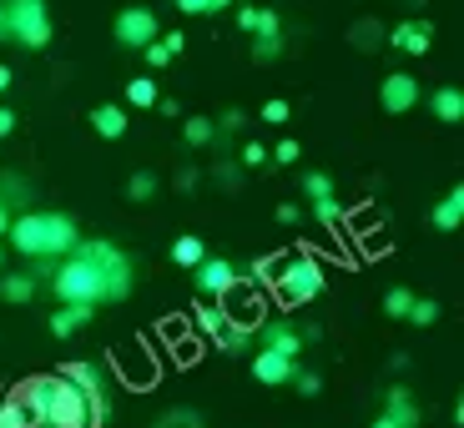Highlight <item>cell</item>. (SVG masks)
<instances>
[{
    "mask_svg": "<svg viewBox=\"0 0 464 428\" xmlns=\"http://www.w3.org/2000/svg\"><path fill=\"white\" fill-rule=\"evenodd\" d=\"M15 394L31 414V428H96L86 398L61 373H35V378L15 383Z\"/></svg>",
    "mask_w": 464,
    "mask_h": 428,
    "instance_id": "1",
    "label": "cell"
},
{
    "mask_svg": "<svg viewBox=\"0 0 464 428\" xmlns=\"http://www.w3.org/2000/svg\"><path fill=\"white\" fill-rule=\"evenodd\" d=\"M5 243L25 257H66L82 243V227H76L66 212H21V217H11V227H5Z\"/></svg>",
    "mask_w": 464,
    "mask_h": 428,
    "instance_id": "2",
    "label": "cell"
},
{
    "mask_svg": "<svg viewBox=\"0 0 464 428\" xmlns=\"http://www.w3.org/2000/svg\"><path fill=\"white\" fill-rule=\"evenodd\" d=\"M0 41L25 51H46L51 46V11L46 0H5L0 5Z\"/></svg>",
    "mask_w": 464,
    "mask_h": 428,
    "instance_id": "3",
    "label": "cell"
},
{
    "mask_svg": "<svg viewBox=\"0 0 464 428\" xmlns=\"http://www.w3.org/2000/svg\"><path fill=\"white\" fill-rule=\"evenodd\" d=\"M76 252H86L96 262V272H102V302H127L131 298V278H137V267H131V257L121 252L116 243L96 237V243H76Z\"/></svg>",
    "mask_w": 464,
    "mask_h": 428,
    "instance_id": "4",
    "label": "cell"
},
{
    "mask_svg": "<svg viewBox=\"0 0 464 428\" xmlns=\"http://www.w3.org/2000/svg\"><path fill=\"white\" fill-rule=\"evenodd\" d=\"M51 292L61 302H92V308H102V272H96V262L86 252H66L56 262V272H51Z\"/></svg>",
    "mask_w": 464,
    "mask_h": 428,
    "instance_id": "5",
    "label": "cell"
},
{
    "mask_svg": "<svg viewBox=\"0 0 464 428\" xmlns=\"http://www.w3.org/2000/svg\"><path fill=\"white\" fill-rule=\"evenodd\" d=\"M273 288L283 292V302H314L318 292L328 288L324 278V262L318 257H293V262H278V278H273Z\"/></svg>",
    "mask_w": 464,
    "mask_h": 428,
    "instance_id": "6",
    "label": "cell"
},
{
    "mask_svg": "<svg viewBox=\"0 0 464 428\" xmlns=\"http://www.w3.org/2000/svg\"><path fill=\"white\" fill-rule=\"evenodd\" d=\"M61 378H66L71 388L86 398V408H92V423L102 428L106 414H111V404H106V378H102V368H96V363H86V358H71L66 368H61Z\"/></svg>",
    "mask_w": 464,
    "mask_h": 428,
    "instance_id": "7",
    "label": "cell"
},
{
    "mask_svg": "<svg viewBox=\"0 0 464 428\" xmlns=\"http://www.w3.org/2000/svg\"><path fill=\"white\" fill-rule=\"evenodd\" d=\"M162 35V25H157V15L147 11V5H127V11L116 15V41L127 51H141L147 41H157Z\"/></svg>",
    "mask_w": 464,
    "mask_h": 428,
    "instance_id": "8",
    "label": "cell"
},
{
    "mask_svg": "<svg viewBox=\"0 0 464 428\" xmlns=\"http://www.w3.org/2000/svg\"><path fill=\"white\" fill-rule=\"evenodd\" d=\"M192 272H198V292H202V298H222V302H227L232 288H237V267H232L227 257H202Z\"/></svg>",
    "mask_w": 464,
    "mask_h": 428,
    "instance_id": "9",
    "label": "cell"
},
{
    "mask_svg": "<svg viewBox=\"0 0 464 428\" xmlns=\"http://www.w3.org/2000/svg\"><path fill=\"white\" fill-rule=\"evenodd\" d=\"M379 106L389 116L414 111V106H419V76H409V71H389V76H383V86H379Z\"/></svg>",
    "mask_w": 464,
    "mask_h": 428,
    "instance_id": "10",
    "label": "cell"
},
{
    "mask_svg": "<svg viewBox=\"0 0 464 428\" xmlns=\"http://www.w3.org/2000/svg\"><path fill=\"white\" fill-rule=\"evenodd\" d=\"M247 368H253L257 383H267V388H283V383L293 378V368H298V358H288V353H273V347H257Z\"/></svg>",
    "mask_w": 464,
    "mask_h": 428,
    "instance_id": "11",
    "label": "cell"
},
{
    "mask_svg": "<svg viewBox=\"0 0 464 428\" xmlns=\"http://www.w3.org/2000/svg\"><path fill=\"white\" fill-rule=\"evenodd\" d=\"M389 46L409 51V56H430L434 25H430V21H404V25H394V31H389Z\"/></svg>",
    "mask_w": 464,
    "mask_h": 428,
    "instance_id": "12",
    "label": "cell"
},
{
    "mask_svg": "<svg viewBox=\"0 0 464 428\" xmlns=\"http://www.w3.org/2000/svg\"><path fill=\"white\" fill-rule=\"evenodd\" d=\"M92 318H96L92 302H61L56 313H51V333H56V338H71V333H82Z\"/></svg>",
    "mask_w": 464,
    "mask_h": 428,
    "instance_id": "13",
    "label": "cell"
},
{
    "mask_svg": "<svg viewBox=\"0 0 464 428\" xmlns=\"http://www.w3.org/2000/svg\"><path fill=\"white\" fill-rule=\"evenodd\" d=\"M430 116H434V121H444V127L464 121V96H459V86H444V91H434V96H430Z\"/></svg>",
    "mask_w": 464,
    "mask_h": 428,
    "instance_id": "14",
    "label": "cell"
},
{
    "mask_svg": "<svg viewBox=\"0 0 464 428\" xmlns=\"http://www.w3.org/2000/svg\"><path fill=\"white\" fill-rule=\"evenodd\" d=\"M430 222H434L440 232H454V227H459V222H464V186H450V192H444V202L430 212Z\"/></svg>",
    "mask_w": 464,
    "mask_h": 428,
    "instance_id": "15",
    "label": "cell"
},
{
    "mask_svg": "<svg viewBox=\"0 0 464 428\" xmlns=\"http://www.w3.org/2000/svg\"><path fill=\"white\" fill-rule=\"evenodd\" d=\"M263 347H273V353H288V358H298V353H303V333H293L288 323H263Z\"/></svg>",
    "mask_w": 464,
    "mask_h": 428,
    "instance_id": "16",
    "label": "cell"
},
{
    "mask_svg": "<svg viewBox=\"0 0 464 428\" xmlns=\"http://www.w3.org/2000/svg\"><path fill=\"white\" fill-rule=\"evenodd\" d=\"M92 131H96V137H106V141L127 137V111H121V106H96V111H92Z\"/></svg>",
    "mask_w": 464,
    "mask_h": 428,
    "instance_id": "17",
    "label": "cell"
},
{
    "mask_svg": "<svg viewBox=\"0 0 464 428\" xmlns=\"http://www.w3.org/2000/svg\"><path fill=\"white\" fill-rule=\"evenodd\" d=\"M389 423L394 428H419V408H414V398H409V388H389Z\"/></svg>",
    "mask_w": 464,
    "mask_h": 428,
    "instance_id": "18",
    "label": "cell"
},
{
    "mask_svg": "<svg viewBox=\"0 0 464 428\" xmlns=\"http://www.w3.org/2000/svg\"><path fill=\"white\" fill-rule=\"evenodd\" d=\"M182 141H187V147H212V141H218V121H212V116H187V121H182Z\"/></svg>",
    "mask_w": 464,
    "mask_h": 428,
    "instance_id": "19",
    "label": "cell"
},
{
    "mask_svg": "<svg viewBox=\"0 0 464 428\" xmlns=\"http://www.w3.org/2000/svg\"><path fill=\"white\" fill-rule=\"evenodd\" d=\"M202 257H208V243H202V237H192V232H182V237L172 243V262L177 267H198Z\"/></svg>",
    "mask_w": 464,
    "mask_h": 428,
    "instance_id": "20",
    "label": "cell"
},
{
    "mask_svg": "<svg viewBox=\"0 0 464 428\" xmlns=\"http://www.w3.org/2000/svg\"><path fill=\"white\" fill-rule=\"evenodd\" d=\"M0 428H31V414H25V404H21L15 388L0 398Z\"/></svg>",
    "mask_w": 464,
    "mask_h": 428,
    "instance_id": "21",
    "label": "cell"
},
{
    "mask_svg": "<svg viewBox=\"0 0 464 428\" xmlns=\"http://www.w3.org/2000/svg\"><path fill=\"white\" fill-rule=\"evenodd\" d=\"M222 323H227V302H222V298H208V302L198 308V333H208V338H212Z\"/></svg>",
    "mask_w": 464,
    "mask_h": 428,
    "instance_id": "22",
    "label": "cell"
},
{
    "mask_svg": "<svg viewBox=\"0 0 464 428\" xmlns=\"http://www.w3.org/2000/svg\"><path fill=\"white\" fill-rule=\"evenodd\" d=\"M0 298H5V302H31L35 298V278H25V272L0 278Z\"/></svg>",
    "mask_w": 464,
    "mask_h": 428,
    "instance_id": "23",
    "label": "cell"
},
{
    "mask_svg": "<svg viewBox=\"0 0 464 428\" xmlns=\"http://www.w3.org/2000/svg\"><path fill=\"white\" fill-rule=\"evenodd\" d=\"M404 323H414V328H434V323H440V302H424V298H414V302H409V313H404Z\"/></svg>",
    "mask_w": 464,
    "mask_h": 428,
    "instance_id": "24",
    "label": "cell"
},
{
    "mask_svg": "<svg viewBox=\"0 0 464 428\" xmlns=\"http://www.w3.org/2000/svg\"><path fill=\"white\" fill-rule=\"evenodd\" d=\"M127 197L131 202H151V197H157V176H151V172H131L127 176Z\"/></svg>",
    "mask_w": 464,
    "mask_h": 428,
    "instance_id": "25",
    "label": "cell"
},
{
    "mask_svg": "<svg viewBox=\"0 0 464 428\" xmlns=\"http://www.w3.org/2000/svg\"><path fill=\"white\" fill-rule=\"evenodd\" d=\"M127 101H131V106H157V81H151V76L127 81Z\"/></svg>",
    "mask_w": 464,
    "mask_h": 428,
    "instance_id": "26",
    "label": "cell"
},
{
    "mask_svg": "<svg viewBox=\"0 0 464 428\" xmlns=\"http://www.w3.org/2000/svg\"><path fill=\"white\" fill-rule=\"evenodd\" d=\"M283 56V35H257L253 41V61L257 66H267V61H278Z\"/></svg>",
    "mask_w": 464,
    "mask_h": 428,
    "instance_id": "27",
    "label": "cell"
},
{
    "mask_svg": "<svg viewBox=\"0 0 464 428\" xmlns=\"http://www.w3.org/2000/svg\"><path fill=\"white\" fill-rule=\"evenodd\" d=\"M151 428H208V423H202L198 414H187V408H172V414H162Z\"/></svg>",
    "mask_w": 464,
    "mask_h": 428,
    "instance_id": "28",
    "label": "cell"
},
{
    "mask_svg": "<svg viewBox=\"0 0 464 428\" xmlns=\"http://www.w3.org/2000/svg\"><path fill=\"white\" fill-rule=\"evenodd\" d=\"M303 192H308V202L334 197V182H328V172H308V176H303Z\"/></svg>",
    "mask_w": 464,
    "mask_h": 428,
    "instance_id": "29",
    "label": "cell"
},
{
    "mask_svg": "<svg viewBox=\"0 0 464 428\" xmlns=\"http://www.w3.org/2000/svg\"><path fill=\"white\" fill-rule=\"evenodd\" d=\"M293 388H298V394L303 398H318V394H324V378H318V373H303V368H293Z\"/></svg>",
    "mask_w": 464,
    "mask_h": 428,
    "instance_id": "30",
    "label": "cell"
},
{
    "mask_svg": "<svg viewBox=\"0 0 464 428\" xmlns=\"http://www.w3.org/2000/svg\"><path fill=\"white\" fill-rule=\"evenodd\" d=\"M409 302H414V292H409V288H389V298H383V313H389V318H404Z\"/></svg>",
    "mask_w": 464,
    "mask_h": 428,
    "instance_id": "31",
    "label": "cell"
},
{
    "mask_svg": "<svg viewBox=\"0 0 464 428\" xmlns=\"http://www.w3.org/2000/svg\"><path fill=\"white\" fill-rule=\"evenodd\" d=\"M253 35H283V21H278V11H257V25H253Z\"/></svg>",
    "mask_w": 464,
    "mask_h": 428,
    "instance_id": "32",
    "label": "cell"
},
{
    "mask_svg": "<svg viewBox=\"0 0 464 428\" xmlns=\"http://www.w3.org/2000/svg\"><path fill=\"white\" fill-rule=\"evenodd\" d=\"M263 121H267V127H283V121H288V101H278V96L263 101Z\"/></svg>",
    "mask_w": 464,
    "mask_h": 428,
    "instance_id": "33",
    "label": "cell"
},
{
    "mask_svg": "<svg viewBox=\"0 0 464 428\" xmlns=\"http://www.w3.org/2000/svg\"><path fill=\"white\" fill-rule=\"evenodd\" d=\"M177 11H187V15H212V11H222L218 0H177Z\"/></svg>",
    "mask_w": 464,
    "mask_h": 428,
    "instance_id": "34",
    "label": "cell"
},
{
    "mask_svg": "<svg viewBox=\"0 0 464 428\" xmlns=\"http://www.w3.org/2000/svg\"><path fill=\"white\" fill-rule=\"evenodd\" d=\"M141 51H147V66H151V71H162L167 61H172V56H167V46H162V41H147Z\"/></svg>",
    "mask_w": 464,
    "mask_h": 428,
    "instance_id": "35",
    "label": "cell"
},
{
    "mask_svg": "<svg viewBox=\"0 0 464 428\" xmlns=\"http://www.w3.org/2000/svg\"><path fill=\"white\" fill-rule=\"evenodd\" d=\"M253 278H257V282H273V278H278V257H257V262H253Z\"/></svg>",
    "mask_w": 464,
    "mask_h": 428,
    "instance_id": "36",
    "label": "cell"
},
{
    "mask_svg": "<svg viewBox=\"0 0 464 428\" xmlns=\"http://www.w3.org/2000/svg\"><path fill=\"white\" fill-rule=\"evenodd\" d=\"M243 166H267V147H263V141H247V147H243Z\"/></svg>",
    "mask_w": 464,
    "mask_h": 428,
    "instance_id": "37",
    "label": "cell"
},
{
    "mask_svg": "<svg viewBox=\"0 0 464 428\" xmlns=\"http://www.w3.org/2000/svg\"><path fill=\"white\" fill-rule=\"evenodd\" d=\"M298 141H278V147H273V162H278V166H288V162H298Z\"/></svg>",
    "mask_w": 464,
    "mask_h": 428,
    "instance_id": "38",
    "label": "cell"
},
{
    "mask_svg": "<svg viewBox=\"0 0 464 428\" xmlns=\"http://www.w3.org/2000/svg\"><path fill=\"white\" fill-rule=\"evenodd\" d=\"M157 41L167 46V56H182V51H187V35L182 31H167V35H157Z\"/></svg>",
    "mask_w": 464,
    "mask_h": 428,
    "instance_id": "39",
    "label": "cell"
},
{
    "mask_svg": "<svg viewBox=\"0 0 464 428\" xmlns=\"http://www.w3.org/2000/svg\"><path fill=\"white\" fill-rule=\"evenodd\" d=\"M218 131H243V111L227 106V116H218Z\"/></svg>",
    "mask_w": 464,
    "mask_h": 428,
    "instance_id": "40",
    "label": "cell"
},
{
    "mask_svg": "<svg viewBox=\"0 0 464 428\" xmlns=\"http://www.w3.org/2000/svg\"><path fill=\"white\" fill-rule=\"evenodd\" d=\"M0 197H31V186L15 182V176H5V182H0Z\"/></svg>",
    "mask_w": 464,
    "mask_h": 428,
    "instance_id": "41",
    "label": "cell"
},
{
    "mask_svg": "<svg viewBox=\"0 0 464 428\" xmlns=\"http://www.w3.org/2000/svg\"><path fill=\"white\" fill-rule=\"evenodd\" d=\"M253 25H257V5H243V11H237V31L253 35Z\"/></svg>",
    "mask_w": 464,
    "mask_h": 428,
    "instance_id": "42",
    "label": "cell"
},
{
    "mask_svg": "<svg viewBox=\"0 0 464 428\" xmlns=\"http://www.w3.org/2000/svg\"><path fill=\"white\" fill-rule=\"evenodd\" d=\"M11 131H15V111L11 106H0V137H11Z\"/></svg>",
    "mask_w": 464,
    "mask_h": 428,
    "instance_id": "43",
    "label": "cell"
},
{
    "mask_svg": "<svg viewBox=\"0 0 464 428\" xmlns=\"http://www.w3.org/2000/svg\"><path fill=\"white\" fill-rule=\"evenodd\" d=\"M177 186H182V192H187V186H198V172H192V166H182V172H177Z\"/></svg>",
    "mask_w": 464,
    "mask_h": 428,
    "instance_id": "44",
    "label": "cell"
},
{
    "mask_svg": "<svg viewBox=\"0 0 464 428\" xmlns=\"http://www.w3.org/2000/svg\"><path fill=\"white\" fill-rule=\"evenodd\" d=\"M5 227H11V202L0 197V237H5Z\"/></svg>",
    "mask_w": 464,
    "mask_h": 428,
    "instance_id": "45",
    "label": "cell"
},
{
    "mask_svg": "<svg viewBox=\"0 0 464 428\" xmlns=\"http://www.w3.org/2000/svg\"><path fill=\"white\" fill-rule=\"evenodd\" d=\"M5 86H11V66H0V96H5Z\"/></svg>",
    "mask_w": 464,
    "mask_h": 428,
    "instance_id": "46",
    "label": "cell"
},
{
    "mask_svg": "<svg viewBox=\"0 0 464 428\" xmlns=\"http://www.w3.org/2000/svg\"><path fill=\"white\" fill-rule=\"evenodd\" d=\"M373 428H394V423H389V414H379V418H373Z\"/></svg>",
    "mask_w": 464,
    "mask_h": 428,
    "instance_id": "47",
    "label": "cell"
},
{
    "mask_svg": "<svg viewBox=\"0 0 464 428\" xmlns=\"http://www.w3.org/2000/svg\"><path fill=\"white\" fill-rule=\"evenodd\" d=\"M0 262H5V247H0Z\"/></svg>",
    "mask_w": 464,
    "mask_h": 428,
    "instance_id": "48",
    "label": "cell"
},
{
    "mask_svg": "<svg viewBox=\"0 0 464 428\" xmlns=\"http://www.w3.org/2000/svg\"><path fill=\"white\" fill-rule=\"evenodd\" d=\"M218 5H227V0H218Z\"/></svg>",
    "mask_w": 464,
    "mask_h": 428,
    "instance_id": "49",
    "label": "cell"
}]
</instances>
